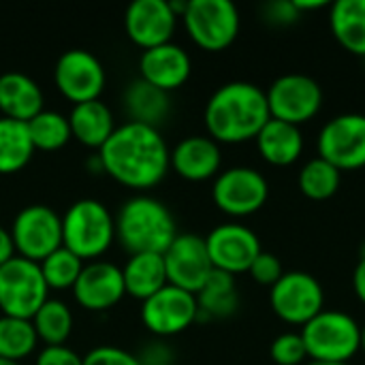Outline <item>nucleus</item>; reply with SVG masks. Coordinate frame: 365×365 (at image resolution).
<instances>
[{
    "label": "nucleus",
    "mask_w": 365,
    "mask_h": 365,
    "mask_svg": "<svg viewBox=\"0 0 365 365\" xmlns=\"http://www.w3.org/2000/svg\"><path fill=\"white\" fill-rule=\"evenodd\" d=\"M96 154L103 173L137 192L158 186L171 169V150L160 130L139 122L115 126Z\"/></svg>",
    "instance_id": "1"
},
{
    "label": "nucleus",
    "mask_w": 365,
    "mask_h": 365,
    "mask_svg": "<svg viewBox=\"0 0 365 365\" xmlns=\"http://www.w3.org/2000/svg\"><path fill=\"white\" fill-rule=\"evenodd\" d=\"M269 120L265 90L252 81L222 83L214 90L203 109L207 137L229 145L255 141Z\"/></svg>",
    "instance_id": "2"
},
{
    "label": "nucleus",
    "mask_w": 365,
    "mask_h": 365,
    "mask_svg": "<svg viewBox=\"0 0 365 365\" xmlns=\"http://www.w3.org/2000/svg\"><path fill=\"white\" fill-rule=\"evenodd\" d=\"M175 237V218L156 197L143 192L135 195L126 199L115 214V240L128 255H163Z\"/></svg>",
    "instance_id": "3"
},
{
    "label": "nucleus",
    "mask_w": 365,
    "mask_h": 365,
    "mask_svg": "<svg viewBox=\"0 0 365 365\" xmlns=\"http://www.w3.org/2000/svg\"><path fill=\"white\" fill-rule=\"evenodd\" d=\"M115 242V216L98 199H79L62 214V246L83 263L98 261Z\"/></svg>",
    "instance_id": "4"
},
{
    "label": "nucleus",
    "mask_w": 365,
    "mask_h": 365,
    "mask_svg": "<svg viewBox=\"0 0 365 365\" xmlns=\"http://www.w3.org/2000/svg\"><path fill=\"white\" fill-rule=\"evenodd\" d=\"M299 334L310 361L351 364L361 351V325L342 310H323Z\"/></svg>",
    "instance_id": "5"
},
{
    "label": "nucleus",
    "mask_w": 365,
    "mask_h": 365,
    "mask_svg": "<svg viewBox=\"0 0 365 365\" xmlns=\"http://www.w3.org/2000/svg\"><path fill=\"white\" fill-rule=\"evenodd\" d=\"M47 299L49 289L38 263L15 255L0 265V314L32 321Z\"/></svg>",
    "instance_id": "6"
},
{
    "label": "nucleus",
    "mask_w": 365,
    "mask_h": 365,
    "mask_svg": "<svg viewBox=\"0 0 365 365\" xmlns=\"http://www.w3.org/2000/svg\"><path fill=\"white\" fill-rule=\"evenodd\" d=\"M190 41L205 51H222L240 34V11L231 0H188L182 15Z\"/></svg>",
    "instance_id": "7"
},
{
    "label": "nucleus",
    "mask_w": 365,
    "mask_h": 365,
    "mask_svg": "<svg viewBox=\"0 0 365 365\" xmlns=\"http://www.w3.org/2000/svg\"><path fill=\"white\" fill-rule=\"evenodd\" d=\"M9 233L17 257L41 263L62 246V216L45 203H30L13 216Z\"/></svg>",
    "instance_id": "8"
},
{
    "label": "nucleus",
    "mask_w": 365,
    "mask_h": 365,
    "mask_svg": "<svg viewBox=\"0 0 365 365\" xmlns=\"http://www.w3.org/2000/svg\"><path fill=\"white\" fill-rule=\"evenodd\" d=\"M272 120L299 126L314 120L323 107L321 83L304 73H287L272 81L265 92Z\"/></svg>",
    "instance_id": "9"
},
{
    "label": "nucleus",
    "mask_w": 365,
    "mask_h": 365,
    "mask_svg": "<svg viewBox=\"0 0 365 365\" xmlns=\"http://www.w3.org/2000/svg\"><path fill=\"white\" fill-rule=\"evenodd\" d=\"M269 306L282 323L304 327L325 310V291L308 272H284L269 289Z\"/></svg>",
    "instance_id": "10"
},
{
    "label": "nucleus",
    "mask_w": 365,
    "mask_h": 365,
    "mask_svg": "<svg viewBox=\"0 0 365 365\" xmlns=\"http://www.w3.org/2000/svg\"><path fill=\"white\" fill-rule=\"evenodd\" d=\"M269 199L267 178L252 167H229L214 178L212 201L214 205L231 216L246 218L263 210Z\"/></svg>",
    "instance_id": "11"
},
{
    "label": "nucleus",
    "mask_w": 365,
    "mask_h": 365,
    "mask_svg": "<svg viewBox=\"0 0 365 365\" xmlns=\"http://www.w3.org/2000/svg\"><path fill=\"white\" fill-rule=\"evenodd\" d=\"M141 323L158 340L184 334L199 319L197 297L178 287H163L158 293L141 302Z\"/></svg>",
    "instance_id": "12"
},
{
    "label": "nucleus",
    "mask_w": 365,
    "mask_h": 365,
    "mask_svg": "<svg viewBox=\"0 0 365 365\" xmlns=\"http://www.w3.org/2000/svg\"><path fill=\"white\" fill-rule=\"evenodd\" d=\"M319 156L331 163L340 173L365 167V115L340 113L331 118L317 139Z\"/></svg>",
    "instance_id": "13"
},
{
    "label": "nucleus",
    "mask_w": 365,
    "mask_h": 365,
    "mask_svg": "<svg viewBox=\"0 0 365 365\" xmlns=\"http://www.w3.org/2000/svg\"><path fill=\"white\" fill-rule=\"evenodd\" d=\"M53 83L58 92L73 105L101 98L107 73L103 62L88 49L64 51L53 68Z\"/></svg>",
    "instance_id": "14"
},
{
    "label": "nucleus",
    "mask_w": 365,
    "mask_h": 365,
    "mask_svg": "<svg viewBox=\"0 0 365 365\" xmlns=\"http://www.w3.org/2000/svg\"><path fill=\"white\" fill-rule=\"evenodd\" d=\"M205 248L214 269L237 276L248 274L255 259L263 252L259 235L242 222H225L205 235Z\"/></svg>",
    "instance_id": "15"
},
{
    "label": "nucleus",
    "mask_w": 365,
    "mask_h": 365,
    "mask_svg": "<svg viewBox=\"0 0 365 365\" xmlns=\"http://www.w3.org/2000/svg\"><path fill=\"white\" fill-rule=\"evenodd\" d=\"M167 282L197 295L214 272L205 237L197 233H178L171 246L163 252Z\"/></svg>",
    "instance_id": "16"
},
{
    "label": "nucleus",
    "mask_w": 365,
    "mask_h": 365,
    "mask_svg": "<svg viewBox=\"0 0 365 365\" xmlns=\"http://www.w3.org/2000/svg\"><path fill=\"white\" fill-rule=\"evenodd\" d=\"M75 302L88 312H107L115 308L124 297L122 267L111 261H90L83 265L75 287L71 289Z\"/></svg>",
    "instance_id": "17"
},
{
    "label": "nucleus",
    "mask_w": 365,
    "mask_h": 365,
    "mask_svg": "<svg viewBox=\"0 0 365 365\" xmlns=\"http://www.w3.org/2000/svg\"><path fill=\"white\" fill-rule=\"evenodd\" d=\"M178 19L169 0H135L124 13V28L137 47L152 49L173 41Z\"/></svg>",
    "instance_id": "18"
},
{
    "label": "nucleus",
    "mask_w": 365,
    "mask_h": 365,
    "mask_svg": "<svg viewBox=\"0 0 365 365\" xmlns=\"http://www.w3.org/2000/svg\"><path fill=\"white\" fill-rule=\"evenodd\" d=\"M192 73V60L188 51L178 43H165L152 49H143L139 58V77L163 92L182 88Z\"/></svg>",
    "instance_id": "19"
},
{
    "label": "nucleus",
    "mask_w": 365,
    "mask_h": 365,
    "mask_svg": "<svg viewBox=\"0 0 365 365\" xmlns=\"http://www.w3.org/2000/svg\"><path fill=\"white\" fill-rule=\"evenodd\" d=\"M222 167V150L207 135H190L171 150V169L186 182L214 180Z\"/></svg>",
    "instance_id": "20"
},
{
    "label": "nucleus",
    "mask_w": 365,
    "mask_h": 365,
    "mask_svg": "<svg viewBox=\"0 0 365 365\" xmlns=\"http://www.w3.org/2000/svg\"><path fill=\"white\" fill-rule=\"evenodd\" d=\"M43 90L36 79L19 71L0 75V115L17 122H30L43 111Z\"/></svg>",
    "instance_id": "21"
},
{
    "label": "nucleus",
    "mask_w": 365,
    "mask_h": 365,
    "mask_svg": "<svg viewBox=\"0 0 365 365\" xmlns=\"http://www.w3.org/2000/svg\"><path fill=\"white\" fill-rule=\"evenodd\" d=\"M68 126L77 143L90 150H101L107 143V139L113 135L115 120L107 103L96 98V101L73 105L68 113Z\"/></svg>",
    "instance_id": "22"
},
{
    "label": "nucleus",
    "mask_w": 365,
    "mask_h": 365,
    "mask_svg": "<svg viewBox=\"0 0 365 365\" xmlns=\"http://www.w3.org/2000/svg\"><path fill=\"white\" fill-rule=\"evenodd\" d=\"M261 158L272 167H291L304 152V133L299 126L269 120L255 139Z\"/></svg>",
    "instance_id": "23"
},
{
    "label": "nucleus",
    "mask_w": 365,
    "mask_h": 365,
    "mask_svg": "<svg viewBox=\"0 0 365 365\" xmlns=\"http://www.w3.org/2000/svg\"><path fill=\"white\" fill-rule=\"evenodd\" d=\"M124 109L128 122H139L158 128L171 113V96L169 92H163L137 77L124 90Z\"/></svg>",
    "instance_id": "24"
},
{
    "label": "nucleus",
    "mask_w": 365,
    "mask_h": 365,
    "mask_svg": "<svg viewBox=\"0 0 365 365\" xmlns=\"http://www.w3.org/2000/svg\"><path fill=\"white\" fill-rule=\"evenodd\" d=\"M124 278V291L128 297L145 302L154 293H158L163 287H167V272L163 255L154 252H139L130 255L122 267Z\"/></svg>",
    "instance_id": "25"
},
{
    "label": "nucleus",
    "mask_w": 365,
    "mask_h": 365,
    "mask_svg": "<svg viewBox=\"0 0 365 365\" xmlns=\"http://www.w3.org/2000/svg\"><path fill=\"white\" fill-rule=\"evenodd\" d=\"M199 306V321L229 319L240 308V293L235 284V276L214 269L201 291L195 295Z\"/></svg>",
    "instance_id": "26"
},
{
    "label": "nucleus",
    "mask_w": 365,
    "mask_h": 365,
    "mask_svg": "<svg viewBox=\"0 0 365 365\" xmlns=\"http://www.w3.org/2000/svg\"><path fill=\"white\" fill-rule=\"evenodd\" d=\"M336 41L353 56L365 58V0H338L329 6Z\"/></svg>",
    "instance_id": "27"
},
{
    "label": "nucleus",
    "mask_w": 365,
    "mask_h": 365,
    "mask_svg": "<svg viewBox=\"0 0 365 365\" xmlns=\"http://www.w3.org/2000/svg\"><path fill=\"white\" fill-rule=\"evenodd\" d=\"M34 152L28 124L0 115V175L19 173L32 160Z\"/></svg>",
    "instance_id": "28"
},
{
    "label": "nucleus",
    "mask_w": 365,
    "mask_h": 365,
    "mask_svg": "<svg viewBox=\"0 0 365 365\" xmlns=\"http://www.w3.org/2000/svg\"><path fill=\"white\" fill-rule=\"evenodd\" d=\"M73 312L66 302L49 297L32 317V327L43 346H62L73 334Z\"/></svg>",
    "instance_id": "29"
},
{
    "label": "nucleus",
    "mask_w": 365,
    "mask_h": 365,
    "mask_svg": "<svg viewBox=\"0 0 365 365\" xmlns=\"http://www.w3.org/2000/svg\"><path fill=\"white\" fill-rule=\"evenodd\" d=\"M340 184H342V173L321 156L310 158L299 169V175H297V186L302 195L310 201L331 199L338 192Z\"/></svg>",
    "instance_id": "30"
},
{
    "label": "nucleus",
    "mask_w": 365,
    "mask_h": 365,
    "mask_svg": "<svg viewBox=\"0 0 365 365\" xmlns=\"http://www.w3.org/2000/svg\"><path fill=\"white\" fill-rule=\"evenodd\" d=\"M36 346L38 338L34 334L32 321L0 314V359L21 364L34 355Z\"/></svg>",
    "instance_id": "31"
},
{
    "label": "nucleus",
    "mask_w": 365,
    "mask_h": 365,
    "mask_svg": "<svg viewBox=\"0 0 365 365\" xmlns=\"http://www.w3.org/2000/svg\"><path fill=\"white\" fill-rule=\"evenodd\" d=\"M28 133H30L34 150H41V152L62 150L73 139L68 115L56 109H43L41 113H36L28 122Z\"/></svg>",
    "instance_id": "32"
},
{
    "label": "nucleus",
    "mask_w": 365,
    "mask_h": 365,
    "mask_svg": "<svg viewBox=\"0 0 365 365\" xmlns=\"http://www.w3.org/2000/svg\"><path fill=\"white\" fill-rule=\"evenodd\" d=\"M83 261L73 255L68 248L60 246L56 252H51L49 257H45L38 267H41V274L45 278V284L49 291H68L75 287L81 269H83Z\"/></svg>",
    "instance_id": "33"
},
{
    "label": "nucleus",
    "mask_w": 365,
    "mask_h": 365,
    "mask_svg": "<svg viewBox=\"0 0 365 365\" xmlns=\"http://www.w3.org/2000/svg\"><path fill=\"white\" fill-rule=\"evenodd\" d=\"M269 357L276 365H306L308 351L299 331H284L274 338L269 346Z\"/></svg>",
    "instance_id": "34"
},
{
    "label": "nucleus",
    "mask_w": 365,
    "mask_h": 365,
    "mask_svg": "<svg viewBox=\"0 0 365 365\" xmlns=\"http://www.w3.org/2000/svg\"><path fill=\"white\" fill-rule=\"evenodd\" d=\"M248 274H250L252 280L259 282L261 287H269V289H272V287L282 278L284 267H282V261H280L274 252H265V250H263V252L255 259V263L250 265Z\"/></svg>",
    "instance_id": "35"
},
{
    "label": "nucleus",
    "mask_w": 365,
    "mask_h": 365,
    "mask_svg": "<svg viewBox=\"0 0 365 365\" xmlns=\"http://www.w3.org/2000/svg\"><path fill=\"white\" fill-rule=\"evenodd\" d=\"M83 365H141L137 355L126 351V349H120V346H113V344H101V346H94L92 351H88L83 355Z\"/></svg>",
    "instance_id": "36"
},
{
    "label": "nucleus",
    "mask_w": 365,
    "mask_h": 365,
    "mask_svg": "<svg viewBox=\"0 0 365 365\" xmlns=\"http://www.w3.org/2000/svg\"><path fill=\"white\" fill-rule=\"evenodd\" d=\"M34 365H83V357L66 344L43 346L34 359Z\"/></svg>",
    "instance_id": "37"
},
{
    "label": "nucleus",
    "mask_w": 365,
    "mask_h": 365,
    "mask_svg": "<svg viewBox=\"0 0 365 365\" xmlns=\"http://www.w3.org/2000/svg\"><path fill=\"white\" fill-rule=\"evenodd\" d=\"M141 365H175V351L165 340H152L137 355Z\"/></svg>",
    "instance_id": "38"
},
{
    "label": "nucleus",
    "mask_w": 365,
    "mask_h": 365,
    "mask_svg": "<svg viewBox=\"0 0 365 365\" xmlns=\"http://www.w3.org/2000/svg\"><path fill=\"white\" fill-rule=\"evenodd\" d=\"M263 11H265V21H269L274 26H291L302 19V13L297 11L293 0L269 2V4H265Z\"/></svg>",
    "instance_id": "39"
},
{
    "label": "nucleus",
    "mask_w": 365,
    "mask_h": 365,
    "mask_svg": "<svg viewBox=\"0 0 365 365\" xmlns=\"http://www.w3.org/2000/svg\"><path fill=\"white\" fill-rule=\"evenodd\" d=\"M353 291L357 295V299L365 306V250L359 257V263L353 272Z\"/></svg>",
    "instance_id": "40"
},
{
    "label": "nucleus",
    "mask_w": 365,
    "mask_h": 365,
    "mask_svg": "<svg viewBox=\"0 0 365 365\" xmlns=\"http://www.w3.org/2000/svg\"><path fill=\"white\" fill-rule=\"evenodd\" d=\"M13 257H15V246H13L11 233H9V229L0 227V265L11 261Z\"/></svg>",
    "instance_id": "41"
},
{
    "label": "nucleus",
    "mask_w": 365,
    "mask_h": 365,
    "mask_svg": "<svg viewBox=\"0 0 365 365\" xmlns=\"http://www.w3.org/2000/svg\"><path fill=\"white\" fill-rule=\"evenodd\" d=\"M361 351L365 353V323L361 325Z\"/></svg>",
    "instance_id": "42"
},
{
    "label": "nucleus",
    "mask_w": 365,
    "mask_h": 365,
    "mask_svg": "<svg viewBox=\"0 0 365 365\" xmlns=\"http://www.w3.org/2000/svg\"><path fill=\"white\" fill-rule=\"evenodd\" d=\"M306 365H351V364H323V361H308Z\"/></svg>",
    "instance_id": "43"
},
{
    "label": "nucleus",
    "mask_w": 365,
    "mask_h": 365,
    "mask_svg": "<svg viewBox=\"0 0 365 365\" xmlns=\"http://www.w3.org/2000/svg\"><path fill=\"white\" fill-rule=\"evenodd\" d=\"M0 365H19V364H13V361H6V359H0Z\"/></svg>",
    "instance_id": "44"
}]
</instances>
